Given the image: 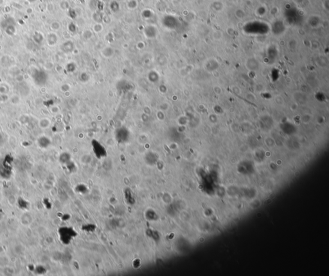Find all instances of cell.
<instances>
[{
    "instance_id": "obj_1",
    "label": "cell",
    "mask_w": 329,
    "mask_h": 276,
    "mask_svg": "<svg viewBox=\"0 0 329 276\" xmlns=\"http://www.w3.org/2000/svg\"><path fill=\"white\" fill-rule=\"evenodd\" d=\"M62 231L60 232L61 237L64 243H69L71 239L75 238L77 235V232L75 230L71 228H63L61 229Z\"/></svg>"
}]
</instances>
